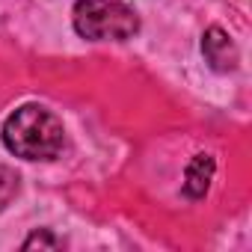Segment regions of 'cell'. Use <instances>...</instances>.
Segmentation results:
<instances>
[{"mask_svg": "<svg viewBox=\"0 0 252 252\" xmlns=\"http://www.w3.org/2000/svg\"><path fill=\"white\" fill-rule=\"evenodd\" d=\"M202 54H205V63L214 68V71H234L237 68V48L234 42L228 39V33L222 27H208L205 36H202Z\"/></svg>", "mask_w": 252, "mask_h": 252, "instance_id": "3", "label": "cell"}, {"mask_svg": "<svg viewBox=\"0 0 252 252\" xmlns=\"http://www.w3.org/2000/svg\"><path fill=\"white\" fill-rule=\"evenodd\" d=\"M3 146L21 160H54L65 146V128L42 104H21L3 122Z\"/></svg>", "mask_w": 252, "mask_h": 252, "instance_id": "1", "label": "cell"}, {"mask_svg": "<svg viewBox=\"0 0 252 252\" xmlns=\"http://www.w3.org/2000/svg\"><path fill=\"white\" fill-rule=\"evenodd\" d=\"M214 172H217V160L211 155H205V152L193 155V160L184 169V196L187 199H202L211 190Z\"/></svg>", "mask_w": 252, "mask_h": 252, "instance_id": "4", "label": "cell"}, {"mask_svg": "<svg viewBox=\"0 0 252 252\" xmlns=\"http://www.w3.org/2000/svg\"><path fill=\"white\" fill-rule=\"evenodd\" d=\"M71 24L89 42H128L140 33V18L119 0H77Z\"/></svg>", "mask_w": 252, "mask_h": 252, "instance_id": "2", "label": "cell"}, {"mask_svg": "<svg viewBox=\"0 0 252 252\" xmlns=\"http://www.w3.org/2000/svg\"><path fill=\"white\" fill-rule=\"evenodd\" d=\"M63 240L51 234V228H36L27 240H24V249H60Z\"/></svg>", "mask_w": 252, "mask_h": 252, "instance_id": "5", "label": "cell"}]
</instances>
